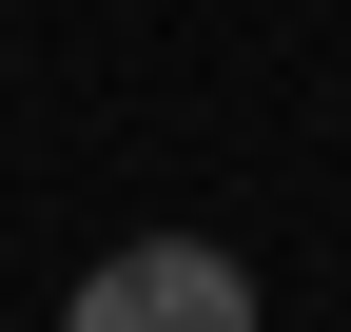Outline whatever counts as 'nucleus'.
<instances>
[{
    "label": "nucleus",
    "instance_id": "obj_1",
    "mask_svg": "<svg viewBox=\"0 0 351 332\" xmlns=\"http://www.w3.org/2000/svg\"><path fill=\"white\" fill-rule=\"evenodd\" d=\"M59 332H254V274L215 254V235H137V254L78 274V313H59Z\"/></svg>",
    "mask_w": 351,
    "mask_h": 332
}]
</instances>
